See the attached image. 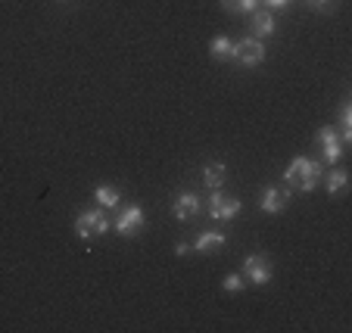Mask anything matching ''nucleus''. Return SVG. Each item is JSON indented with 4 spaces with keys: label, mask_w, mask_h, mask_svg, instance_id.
Segmentation results:
<instances>
[{
    "label": "nucleus",
    "mask_w": 352,
    "mask_h": 333,
    "mask_svg": "<svg viewBox=\"0 0 352 333\" xmlns=\"http://www.w3.org/2000/svg\"><path fill=\"white\" fill-rule=\"evenodd\" d=\"M321 178H324V165L315 159H309V156H296V159L287 165L284 172V181L293 187V190H302V194H309V190H315V187L321 184Z\"/></svg>",
    "instance_id": "nucleus-1"
},
{
    "label": "nucleus",
    "mask_w": 352,
    "mask_h": 333,
    "mask_svg": "<svg viewBox=\"0 0 352 333\" xmlns=\"http://www.w3.org/2000/svg\"><path fill=\"white\" fill-rule=\"evenodd\" d=\"M243 274H228L225 280H221V290H225V293H240V290H243Z\"/></svg>",
    "instance_id": "nucleus-16"
},
{
    "label": "nucleus",
    "mask_w": 352,
    "mask_h": 333,
    "mask_svg": "<svg viewBox=\"0 0 352 333\" xmlns=\"http://www.w3.org/2000/svg\"><path fill=\"white\" fill-rule=\"evenodd\" d=\"M63 3H66V0H63Z\"/></svg>",
    "instance_id": "nucleus-23"
},
{
    "label": "nucleus",
    "mask_w": 352,
    "mask_h": 333,
    "mask_svg": "<svg viewBox=\"0 0 352 333\" xmlns=\"http://www.w3.org/2000/svg\"><path fill=\"white\" fill-rule=\"evenodd\" d=\"M225 178H228V168L221 165V162H209V165L203 168V181H206L212 190H219V187L225 184Z\"/></svg>",
    "instance_id": "nucleus-13"
},
{
    "label": "nucleus",
    "mask_w": 352,
    "mask_h": 333,
    "mask_svg": "<svg viewBox=\"0 0 352 333\" xmlns=\"http://www.w3.org/2000/svg\"><path fill=\"white\" fill-rule=\"evenodd\" d=\"M109 221L107 215H103V209H87V212H81L78 218H75V233H78L81 240H97V237H103V233L109 231Z\"/></svg>",
    "instance_id": "nucleus-2"
},
{
    "label": "nucleus",
    "mask_w": 352,
    "mask_h": 333,
    "mask_svg": "<svg viewBox=\"0 0 352 333\" xmlns=\"http://www.w3.org/2000/svg\"><path fill=\"white\" fill-rule=\"evenodd\" d=\"M287 190H278V187H265L262 190V200H259V206H262V212H268V215H278L280 209L287 206Z\"/></svg>",
    "instance_id": "nucleus-9"
},
{
    "label": "nucleus",
    "mask_w": 352,
    "mask_h": 333,
    "mask_svg": "<svg viewBox=\"0 0 352 333\" xmlns=\"http://www.w3.org/2000/svg\"><path fill=\"white\" fill-rule=\"evenodd\" d=\"M221 7H225L228 13H237V7H234V0H221Z\"/></svg>",
    "instance_id": "nucleus-21"
},
{
    "label": "nucleus",
    "mask_w": 352,
    "mask_h": 333,
    "mask_svg": "<svg viewBox=\"0 0 352 333\" xmlns=\"http://www.w3.org/2000/svg\"><path fill=\"white\" fill-rule=\"evenodd\" d=\"M144 227V209L140 206H128L119 212V218L113 221V231L119 233V237H134V233Z\"/></svg>",
    "instance_id": "nucleus-6"
},
{
    "label": "nucleus",
    "mask_w": 352,
    "mask_h": 333,
    "mask_svg": "<svg viewBox=\"0 0 352 333\" xmlns=\"http://www.w3.org/2000/svg\"><path fill=\"white\" fill-rule=\"evenodd\" d=\"M318 143L324 147V159L327 162H340V156H343V140L337 137V131H333L331 125L318 131Z\"/></svg>",
    "instance_id": "nucleus-7"
},
{
    "label": "nucleus",
    "mask_w": 352,
    "mask_h": 333,
    "mask_svg": "<svg viewBox=\"0 0 352 333\" xmlns=\"http://www.w3.org/2000/svg\"><path fill=\"white\" fill-rule=\"evenodd\" d=\"M312 7H331V0H309Z\"/></svg>",
    "instance_id": "nucleus-22"
},
{
    "label": "nucleus",
    "mask_w": 352,
    "mask_h": 333,
    "mask_svg": "<svg viewBox=\"0 0 352 333\" xmlns=\"http://www.w3.org/2000/svg\"><path fill=\"white\" fill-rule=\"evenodd\" d=\"M340 122H343V128H352V106H349V103L340 109Z\"/></svg>",
    "instance_id": "nucleus-18"
},
{
    "label": "nucleus",
    "mask_w": 352,
    "mask_h": 333,
    "mask_svg": "<svg viewBox=\"0 0 352 333\" xmlns=\"http://www.w3.org/2000/svg\"><path fill=\"white\" fill-rule=\"evenodd\" d=\"M225 243H228V237L221 231H203L197 240H193V249H197V253H219Z\"/></svg>",
    "instance_id": "nucleus-10"
},
{
    "label": "nucleus",
    "mask_w": 352,
    "mask_h": 333,
    "mask_svg": "<svg viewBox=\"0 0 352 333\" xmlns=\"http://www.w3.org/2000/svg\"><path fill=\"white\" fill-rule=\"evenodd\" d=\"M274 28H278V22H274V13L272 10H256L253 13V38H268V34H274Z\"/></svg>",
    "instance_id": "nucleus-11"
},
{
    "label": "nucleus",
    "mask_w": 352,
    "mask_h": 333,
    "mask_svg": "<svg viewBox=\"0 0 352 333\" xmlns=\"http://www.w3.org/2000/svg\"><path fill=\"white\" fill-rule=\"evenodd\" d=\"M94 200H97V206H103V209H116L122 196L116 187H97V190H94Z\"/></svg>",
    "instance_id": "nucleus-14"
},
{
    "label": "nucleus",
    "mask_w": 352,
    "mask_h": 333,
    "mask_svg": "<svg viewBox=\"0 0 352 333\" xmlns=\"http://www.w3.org/2000/svg\"><path fill=\"white\" fill-rule=\"evenodd\" d=\"M240 209H243V203L237 196H225L221 190H215L209 196V218H215V221H234L240 215Z\"/></svg>",
    "instance_id": "nucleus-4"
},
{
    "label": "nucleus",
    "mask_w": 352,
    "mask_h": 333,
    "mask_svg": "<svg viewBox=\"0 0 352 333\" xmlns=\"http://www.w3.org/2000/svg\"><path fill=\"white\" fill-rule=\"evenodd\" d=\"M209 54H212V60H234V41L228 34H215L209 44Z\"/></svg>",
    "instance_id": "nucleus-12"
},
{
    "label": "nucleus",
    "mask_w": 352,
    "mask_h": 333,
    "mask_svg": "<svg viewBox=\"0 0 352 333\" xmlns=\"http://www.w3.org/2000/svg\"><path fill=\"white\" fill-rule=\"evenodd\" d=\"M290 3H293V0H265V7L272 10V13H274V10H287Z\"/></svg>",
    "instance_id": "nucleus-19"
},
{
    "label": "nucleus",
    "mask_w": 352,
    "mask_h": 333,
    "mask_svg": "<svg viewBox=\"0 0 352 333\" xmlns=\"http://www.w3.org/2000/svg\"><path fill=\"white\" fill-rule=\"evenodd\" d=\"M175 218L178 221H190L193 215L199 212V196L197 194H190V190H187V194H178L175 196Z\"/></svg>",
    "instance_id": "nucleus-8"
},
{
    "label": "nucleus",
    "mask_w": 352,
    "mask_h": 333,
    "mask_svg": "<svg viewBox=\"0 0 352 333\" xmlns=\"http://www.w3.org/2000/svg\"><path fill=\"white\" fill-rule=\"evenodd\" d=\"M175 253H178V255H187V253H190V246H187V243H178V246H175Z\"/></svg>",
    "instance_id": "nucleus-20"
},
{
    "label": "nucleus",
    "mask_w": 352,
    "mask_h": 333,
    "mask_svg": "<svg viewBox=\"0 0 352 333\" xmlns=\"http://www.w3.org/2000/svg\"><path fill=\"white\" fill-rule=\"evenodd\" d=\"M234 7H237V13H256L259 0H234Z\"/></svg>",
    "instance_id": "nucleus-17"
},
{
    "label": "nucleus",
    "mask_w": 352,
    "mask_h": 333,
    "mask_svg": "<svg viewBox=\"0 0 352 333\" xmlns=\"http://www.w3.org/2000/svg\"><path fill=\"white\" fill-rule=\"evenodd\" d=\"M324 184H327V194L337 196V194H343V190H346V184H349V174H346L343 168H333V172L327 174Z\"/></svg>",
    "instance_id": "nucleus-15"
},
{
    "label": "nucleus",
    "mask_w": 352,
    "mask_h": 333,
    "mask_svg": "<svg viewBox=\"0 0 352 333\" xmlns=\"http://www.w3.org/2000/svg\"><path fill=\"white\" fill-rule=\"evenodd\" d=\"M243 280H250V284H256V287H262V284H268L272 280V262L265 259V255H246L243 259Z\"/></svg>",
    "instance_id": "nucleus-5"
},
{
    "label": "nucleus",
    "mask_w": 352,
    "mask_h": 333,
    "mask_svg": "<svg viewBox=\"0 0 352 333\" xmlns=\"http://www.w3.org/2000/svg\"><path fill=\"white\" fill-rule=\"evenodd\" d=\"M234 60H237L240 66H246V69L259 66V62L265 60V44H262L259 38H253V34H246L243 41L234 44Z\"/></svg>",
    "instance_id": "nucleus-3"
}]
</instances>
